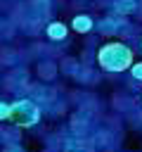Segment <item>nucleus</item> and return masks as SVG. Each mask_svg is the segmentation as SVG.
I'll list each match as a JSON object with an SVG mask.
<instances>
[{"label": "nucleus", "mask_w": 142, "mask_h": 152, "mask_svg": "<svg viewBox=\"0 0 142 152\" xmlns=\"http://www.w3.org/2000/svg\"><path fill=\"white\" fill-rule=\"evenodd\" d=\"M97 62L104 71H125L133 66V52L123 43H106L97 52Z\"/></svg>", "instance_id": "1"}, {"label": "nucleus", "mask_w": 142, "mask_h": 152, "mask_svg": "<svg viewBox=\"0 0 142 152\" xmlns=\"http://www.w3.org/2000/svg\"><path fill=\"white\" fill-rule=\"evenodd\" d=\"M7 119H9L12 124L26 128V126H33V124L40 121V109H38L31 100H19V102L9 104V114H7Z\"/></svg>", "instance_id": "2"}, {"label": "nucleus", "mask_w": 142, "mask_h": 152, "mask_svg": "<svg viewBox=\"0 0 142 152\" xmlns=\"http://www.w3.org/2000/svg\"><path fill=\"white\" fill-rule=\"evenodd\" d=\"M71 28H73L76 33H88V31L92 28V19H90L88 14H78V17L71 19Z\"/></svg>", "instance_id": "3"}, {"label": "nucleus", "mask_w": 142, "mask_h": 152, "mask_svg": "<svg viewBox=\"0 0 142 152\" xmlns=\"http://www.w3.org/2000/svg\"><path fill=\"white\" fill-rule=\"evenodd\" d=\"M66 33H69V28H66L62 21H54V24L47 26V38H52V40H64Z\"/></svg>", "instance_id": "4"}, {"label": "nucleus", "mask_w": 142, "mask_h": 152, "mask_svg": "<svg viewBox=\"0 0 142 152\" xmlns=\"http://www.w3.org/2000/svg\"><path fill=\"white\" fill-rule=\"evenodd\" d=\"M135 7H137L135 0H116V10H118L121 14H130V12H135Z\"/></svg>", "instance_id": "5"}, {"label": "nucleus", "mask_w": 142, "mask_h": 152, "mask_svg": "<svg viewBox=\"0 0 142 152\" xmlns=\"http://www.w3.org/2000/svg\"><path fill=\"white\" fill-rule=\"evenodd\" d=\"M133 76H135L137 81H142V62H137V64H133Z\"/></svg>", "instance_id": "6"}, {"label": "nucleus", "mask_w": 142, "mask_h": 152, "mask_svg": "<svg viewBox=\"0 0 142 152\" xmlns=\"http://www.w3.org/2000/svg\"><path fill=\"white\" fill-rule=\"evenodd\" d=\"M7 114H9V104L0 102V119H7Z\"/></svg>", "instance_id": "7"}]
</instances>
